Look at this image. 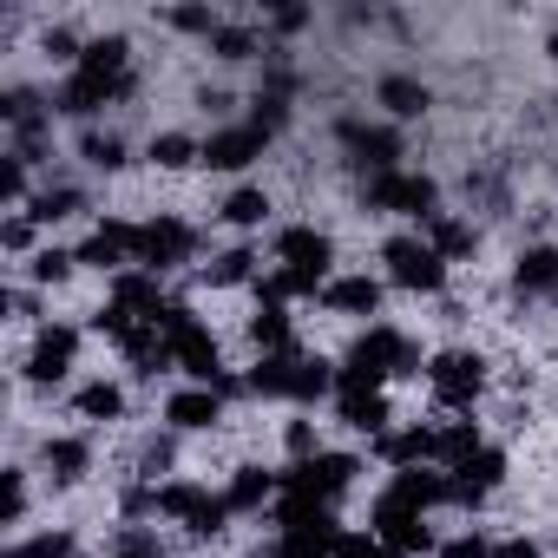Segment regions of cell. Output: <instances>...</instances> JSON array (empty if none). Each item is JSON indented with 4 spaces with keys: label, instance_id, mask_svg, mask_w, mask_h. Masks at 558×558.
I'll list each match as a JSON object with an SVG mask.
<instances>
[{
    "label": "cell",
    "instance_id": "1",
    "mask_svg": "<svg viewBox=\"0 0 558 558\" xmlns=\"http://www.w3.org/2000/svg\"><path fill=\"white\" fill-rule=\"evenodd\" d=\"M158 329H165V342H171V355H178V368L197 381V388H210L217 375H223V362H217V336L191 316V303H165V316H158Z\"/></svg>",
    "mask_w": 558,
    "mask_h": 558
},
{
    "label": "cell",
    "instance_id": "2",
    "mask_svg": "<svg viewBox=\"0 0 558 558\" xmlns=\"http://www.w3.org/2000/svg\"><path fill=\"white\" fill-rule=\"evenodd\" d=\"M355 473H362V460H355V453H316V460H303V466H290V473H283V499L329 506V499H342V493L355 486Z\"/></svg>",
    "mask_w": 558,
    "mask_h": 558
},
{
    "label": "cell",
    "instance_id": "3",
    "mask_svg": "<svg viewBox=\"0 0 558 558\" xmlns=\"http://www.w3.org/2000/svg\"><path fill=\"white\" fill-rule=\"evenodd\" d=\"M381 263H388V276L401 290H414V296H434L440 283H447V256L427 243V236H395L388 250H381Z\"/></svg>",
    "mask_w": 558,
    "mask_h": 558
},
{
    "label": "cell",
    "instance_id": "4",
    "mask_svg": "<svg viewBox=\"0 0 558 558\" xmlns=\"http://www.w3.org/2000/svg\"><path fill=\"white\" fill-rule=\"evenodd\" d=\"M368 210H401V217H440L434 204H440V184L427 178V171H381V178H368Z\"/></svg>",
    "mask_w": 558,
    "mask_h": 558
},
{
    "label": "cell",
    "instance_id": "5",
    "mask_svg": "<svg viewBox=\"0 0 558 558\" xmlns=\"http://www.w3.org/2000/svg\"><path fill=\"white\" fill-rule=\"evenodd\" d=\"M191 256H197V230H191V223H178V217L138 223V263H145L151 276H165V269H178V263H191Z\"/></svg>",
    "mask_w": 558,
    "mask_h": 558
},
{
    "label": "cell",
    "instance_id": "6",
    "mask_svg": "<svg viewBox=\"0 0 558 558\" xmlns=\"http://www.w3.org/2000/svg\"><path fill=\"white\" fill-rule=\"evenodd\" d=\"M349 362L368 368L375 381H388V375H421V349H414L401 329H368V336L349 349Z\"/></svg>",
    "mask_w": 558,
    "mask_h": 558
},
{
    "label": "cell",
    "instance_id": "7",
    "mask_svg": "<svg viewBox=\"0 0 558 558\" xmlns=\"http://www.w3.org/2000/svg\"><path fill=\"white\" fill-rule=\"evenodd\" d=\"M427 388H434L447 408H473V395L486 388V362H480V355H466V349H453V355H434V368H427Z\"/></svg>",
    "mask_w": 558,
    "mask_h": 558
},
{
    "label": "cell",
    "instance_id": "8",
    "mask_svg": "<svg viewBox=\"0 0 558 558\" xmlns=\"http://www.w3.org/2000/svg\"><path fill=\"white\" fill-rule=\"evenodd\" d=\"M375 538L388 545V558H421L434 551V532H427V512H401V506H375Z\"/></svg>",
    "mask_w": 558,
    "mask_h": 558
},
{
    "label": "cell",
    "instance_id": "9",
    "mask_svg": "<svg viewBox=\"0 0 558 558\" xmlns=\"http://www.w3.org/2000/svg\"><path fill=\"white\" fill-rule=\"evenodd\" d=\"M276 256H283V269H296V276H310V283H323V276H329V263H336V243H329L323 230L296 223V230H283V236H276ZM323 290H329V283H323Z\"/></svg>",
    "mask_w": 558,
    "mask_h": 558
},
{
    "label": "cell",
    "instance_id": "10",
    "mask_svg": "<svg viewBox=\"0 0 558 558\" xmlns=\"http://www.w3.org/2000/svg\"><path fill=\"white\" fill-rule=\"evenodd\" d=\"M80 263H93V269H119V276H125V263H138V223H119V217H106V223L86 236Z\"/></svg>",
    "mask_w": 558,
    "mask_h": 558
},
{
    "label": "cell",
    "instance_id": "11",
    "mask_svg": "<svg viewBox=\"0 0 558 558\" xmlns=\"http://www.w3.org/2000/svg\"><path fill=\"white\" fill-rule=\"evenodd\" d=\"M499 480H506V453H499V447H480V453H466V460L453 466L447 486H453V506H480Z\"/></svg>",
    "mask_w": 558,
    "mask_h": 558
},
{
    "label": "cell",
    "instance_id": "12",
    "mask_svg": "<svg viewBox=\"0 0 558 558\" xmlns=\"http://www.w3.org/2000/svg\"><path fill=\"white\" fill-rule=\"evenodd\" d=\"M263 145H269V138H263L256 125H223V132L204 138V165H210V171H243V165L263 158Z\"/></svg>",
    "mask_w": 558,
    "mask_h": 558
},
{
    "label": "cell",
    "instance_id": "13",
    "mask_svg": "<svg viewBox=\"0 0 558 558\" xmlns=\"http://www.w3.org/2000/svg\"><path fill=\"white\" fill-rule=\"evenodd\" d=\"M73 355H80V329H40V342H34V355H27V381H40V388H53L66 368H73Z\"/></svg>",
    "mask_w": 558,
    "mask_h": 558
},
{
    "label": "cell",
    "instance_id": "14",
    "mask_svg": "<svg viewBox=\"0 0 558 558\" xmlns=\"http://www.w3.org/2000/svg\"><path fill=\"white\" fill-rule=\"evenodd\" d=\"M388 506H401V512H427V506H440V499H453V486L440 480V473H427V466H401L395 480H388V493H381Z\"/></svg>",
    "mask_w": 558,
    "mask_h": 558
},
{
    "label": "cell",
    "instance_id": "15",
    "mask_svg": "<svg viewBox=\"0 0 558 558\" xmlns=\"http://www.w3.org/2000/svg\"><path fill=\"white\" fill-rule=\"evenodd\" d=\"M342 145L355 151V165H368L375 178L381 171H395V158H401V138L395 132H381V125H362V119H342Z\"/></svg>",
    "mask_w": 558,
    "mask_h": 558
},
{
    "label": "cell",
    "instance_id": "16",
    "mask_svg": "<svg viewBox=\"0 0 558 558\" xmlns=\"http://www.w3.org/2000/svg\"><path fill=\"white\" fill-rule=\"evenodd\" d=\"M112 310H125L132 323H158L165 303H158V276L151 269H125L119 283H112Z\"/></svg>",
    "mask_w": 558,
    "mask_h": 558
},
{
    "label": "cell",
    "instance_id": "17",
    "mask_svg": "<svg viewBox=\"0 0 558 558\" xmlns=\"http://www.w3.org/2000/svg\"><path fill=\"white\" fill-rule=\"evenodd\" d=\"M165 421H171V427H184V434L217 427V421H223V395H217V388H184V395H171V401H165Z\"/></svg>",
    "mask_w": 558,
    "mask_h": 558
},
{
    "label": "cell",
    "instance_id": "18",
    "mask_svg": "<svg viewBox=\"0 0 558 558\" xmlns=\"http://www.w3.org/2000/svg\"><path fill=\"white\" fill-rule=\"evenodd\" d=\"M125 34H106V40H86V53H80V73L86 80H106V86H125Z\"/></svg>",
    "mask_w": 558,
    "mask_h": 558
},
{
    "label": "cell",
    "instance_id": "19",
    "mask_svg": "<svg viewBox=\"0 0 558 558\" xmlns=\"http://www.w3.org/2000/svg\"><path fill=\"white\" fill-rule=\"evenodd\" d=\"M336 401H342V421H349L355 434H368V440L388 434V401H381V388H349V395H336Z\"/></svg>",
    "mask_w": 558,
    "mask_h": 558
},
{
    "label": "cell",
    "instance_id": "20",
    "mask_svg": "<svg viewBox=\"0 0 558 558\" xmlns=\"http://www.w3.org/2000/svg\"><path fill=\"white\" fill-rule=\"evenodd\" d=\"M375 453L401 473V466H427L434 460V427H401V434H381Z\"/></svg>",
    "mask_w": 558,
    "mask_h": 558
},
{
    "label": "cell",
    "instance_id": "21",
    "mask_svg": "<svg viewBox=\"0 0 558 558\" xmlns=\"http://www.w3.org/2000/svg\"><path fill=\"white\" fill-rule=\"evenodd\" d=\"M323 303H329L336 316H375V310H381V283H375V276H342V283L323 290Z\"/></svg>",
    "mask_w": 558,
    "mask_h": 558
},
{
    "label": "cell",
    "instance_id": "22",
    "mask_svg": "<svg viewBox=\"0 0 558 558\" xmlns=\"http://www.w3.org/2000/svg\"><path fill=\"white\" fill-rule=\"evenodd\" d=\"M512 283H519V290H551V296H558V243H532V250H519Z\"/></svg>",
    "mask_w": 558,
    "mask_h": 558
},
{
    "label": "cell",
    "instance_id": "23",
    "mask_svg": "<svg viewBox=\"0 0 558 558\" xmlns=\"http://www.w3.org/2000/svg\"><path fill=\"white\" fill-rule=\"evenodd\" d=\"M375 99H381V106H388L395 119H421V112L434 106V93H427L421 80H408V73H388V80L375 86Z\"/></svg>",
    "mask_w": 558,
    "mask_h": 558
},
{
    "label": "cell",
    "instance_id": "24",
    "mask_svg": "<svg viewBox=\"0 0 558 558\" xmlns=\"http://www.w3.org/2000/svg\"><path fill=\"white\" fill-rule=\"evenodd\" d=\"M125 86H106V80H86V73H73L66 80V93H60V112H73V119H93L99 106H112Z\"/></svg>",
    "mask_w": 558,
    "mask_h": 558
},
{
    "label": "cell",
    "instance_id": "25",
    "mask_svg": "<svg viewBox=\"0 0 558 558\" xmlns=\"http://www.w3.org/2000/svg\"><path fill=\"white\" fill-rule=\"evenodd\" d=\"M276 486H283V480H276V473H263V466H236V480H230V512H263V499L276 493Z\"/></svg>",
    "mask_w": 558,
    "mask_h": 558
},
{
    "label": "cell",
    "instance_id": "26",
    "mask_svg": "<svg viewBox=\"0 0 558 558\" xmlns=\"http://www.w3.org/2000/svg\"><path fill=\"white\" fill-rule=\"evenodd\" d=\"M47 473H53V486H73V480H86V466H93V447L86 440H47Z\"/></svg>",
    "mask_w": 558,
    "mask_h": 558
},
{
    "label": "cell",
    "instance_id": "27",
    "mask_svg": "<svg viewBox=\"0 0 558 558\" xmlns=\"http://www.w3.org/2000/svg\"><path fill=\"white\" fill-rule=\"evenodd\" d=\"M486 440H480V421H447V427H434V460H447V466H460L466 453H480Z\"/></svg>",
    "mask_w": 558,
    "mask_h": 558
},
{
    "label": "cell",
    "instance_id": "28",
    "mask_svg": "<svg viewBox=\"0 0 558 558\" xmlns=\"http://www.w3.org/2000/svg\"><path fill=\"white\" fill-rule=\"evenodd\" d=\"M250 342L263 349V355H296V342H290V316L283 310H256V323H250Z\"/></svg>",
    "mask_w": 558,
    "mask_h": 558
},
{
    "label": "cell",
    "instance_id": "29",
    "mask_svg": "<svg viewBox=\"0 0 558 558\" xmlns=\"http://www.w3.org/2000/svg\"><path fill=\"white\" fill-rule=\"evenodd\" d=\"M336 388V368L323 355H296V381H290V401H323Z\"/></svg>",
    "mask_w": 558,
    "mask_h": 558
},
{
    "label": "cell",
    "instance_id": "30",
    "mask_svg": "<svg viewBox=\"0 0 558 558\" xmlns=\"http://www.w3.org/2000/svg\"><path fill=\"white\" fill-rule=\"evenodd\" d=\"M290 381H296V355H263L256 375H250V395H283L290 401Z\"/></svg>",
    "mask_w": 558,
    "mask_h": 558
},
{
    "label": "cell",
    "instance_id": "31",
    "mask_svg": "<svg viewBox=\"0 0 558 558\" xmlns=\"http://www.w3.org/2000/svg\"><path fill=\"white\" fill-rule=\"evenodd\" d=\"M151 165H165V171L204 165V145H197V138H184V132H158V138H151Z\"/></svg>",
    "mask_w": 558,
    "mask_h": 558
},
{
    "label": "cell",
    "instance_id": "32",
    "mask_svg": "<svg viewBox=\"0 0 558 558\" xmlns=\"http://www.w3.org/2000/svg\"><path fill=\"white\" fill-rule=\"evenodd\" d=\"M427 243H434L440 256H466L480 236H473V223H460V217H427Z\"/></svg>",
    "mask_w": 558,
    "mask_h": 558
},
{
    "label": "cell",
    "instance_id": "33",
    "mask_svg": "<svg viewBox=\"0 0 558 558\" xmlns=\"http://www.w3.org/2000/svg\"><path fill=\"white\" fill-rule=\"evenodd\" d=\"M204 499H210V493H204V486H191V480L158 486V512H165V519H184V525H191V512H197Z\"/></svg>",
    "mask_w": 558,
    "mask_h": 558
},
{
    "label": "cell",
    "instance_id": "34",
    "mask_svg": "<svg viewBox=\"0 0 558 558\" xmlns=\"http://www.w3.org/2000/svg\"><path fill=\"white\" fill-rule=\"evenodd\" d=\"M80 414L86 421H119L125 414V395L112 381H93V388H80Z\"/></svg>",
    "mask_w": 558,
    "mask_h": 558
},
{
    "label": "cell",
    "instance_id": "35",
    "mask_svg": "<svg viewBox=\"0 0 558 558\" xmlns=\"http://www.w3.org/2000/svg\"><path fill=\"white\" fill-rule=\"evenodd\" d=\"M204 276H210L217 290H230V283H250V276H256V256H250V250H223V256H217Z\"/></svg>",
    "mask_w": 558,
    "mask_h": 558
},
{
    "label": "cell",
    "instance_id": "36",
    "mask_svg": "<svg viewBox=\"0 0 558 558\" xmlns=\"http://www.w3.org/2000/svg\"><path fill=\"white\" fill-rule=\"evenodd\" d=\"M269 217V197L263 191H230V204H223V223H236V230H256Z\"/></svg>",
    "mask_w": 558,
    "mask_h": 558
},
{
    "label": "cell",
    "instance_id": "37",
    "mask_svg": "<svg viewBox=\"0 0 558 558\" xmlns=\"http://www.w3.org/2000/svg\"><path fill=\"white\" fill-rule=\"evenodd\" d=\"M73 210H86V197H80L73 184H60V191H40V197H34V217H40V223H60V217H73Z\"/></svg>",
    "mask_w": 558,
    "mask_h": 558
},
{
    "label": "cell",
    "instance_id": "38",
    "mask_svg": "<svg viewBox=\"0 0 558 558\" xmlns=\"http://www.w3.org/2000/svg\"><path fill=\"white\" fill-rule=\"evenodd\" d=\"M8 558H73V532H40V538L14 545Z\"/></svg>",
    "mask_w": 558,
    "mask_h": 558
},
{
    "label": "cell",
    "instance_id": "39",
    "mask_svg": "<svg viewBox=\"0 0 558 558\" xmlns=\"http://www.w3.org/2000/svg\"><path fill=\"white\" fill-rule=\"evenodd\" d=\"M86 165H99V171H112V165H125V145L112 138V132H86Z\"/></svg>",
    "mask_w": 558,
    "mask_h": 558
},
{
    "label": "cell",
    "instance_id": "40",
    "mask_svg": "<svg viewBox=\"0 0 558 558\" xmlns=\"http://www.w3.org/2000/svg\"><path fill=\"white\" fill-rule=\"evenodd\" d=\"M210 47H217V60H250V53H256V34H243V27H217Z\"/></svg>",
    "mask_w": 558,
    "mask_h": 558
},
{
    "label": "cell",
    "instance_id": "41",
    "mask_svg": "<svg viewBox=\"0 0 558 558\" xmlns=\"http://www.w3.org/2000/svg\"><path fill=\"white\" fill-rule=\"evenodd\" d=\"M223 519H230V499H204V506L191 512V538H217Z\"/></svg>",
    "mask_w": 558,
    "mask_h": 558
},
{
    "label": "cell",
    "instance_id": "42",
    "mask_svg": "<svg viewBox=\"0 0 558 558\" xmlns=\"http://www.w3.org/2000/svg\"><path fill=\"white\" fill-rule=\"evenodd\" d=\"M73 263L80 256H66V250H40L27 269H34V283H60V276H73Z\"/></svg>",
    "mask_w": 558,
    "mask_h": 558
},
{
    "label": "cell",
    "instance_id": "43",
    "mask_svg": "<svg viewBox=\"0 0 558 558\" xmlns=\"http://www.w3.org/2000/svg\"><path fill=\"white\" fill-rule=\"evenodd\" d=\"M0 197H8V204H21L27 197V158H0Z\"/></svg>",
    "mask_w": 558,
    "mask_h": 558
},
{
    "label": "cell",
    "instance_id": "44",
    "mask_svg": "<svg viewBox=\"0 0 558 558\" xmlns=\"http://www.w3.org/2000/svg\"><path fill=\"white\" fill-rule=\"evenodd\" d=\"M171 27H184V34H217V14H210V8H171Z\"/></svg>",
    "mask_w": 558,
    "mask_h": 558
},
{
    "label": "cell",
    "instance_id": "45",
    "mask_svg": "<svg viewBox=\"0 0 558 558\" xmlns=\"http://www.w3.org/2000/svg\"><path fill=\"white\" fill-rule=\"evenodd\" d=\"M283 440H290V453H296V466L323 453V447H316V427H310V421H290V434H283Z\"/></svg>",
    "mask_w": 558,
    "mask_h": 558
},
{
    "label": "cell",
    "instance_id": "46",
    "mask_svg": "<svg viewBox=\"0 0 558 558\" xmlns=\"http://www.w3.org/2000/svg\"><path fill=\"white\" fill-rule=\"evenodd\" d=\"M21 512H27V480L8 473V506H0V525H21Z\"/></svg>",
    "mask_w": 558,
    "mask_h": 558
},
{
    "label": "cell",
    "instance_id": "47",
    "mask_svg": "<svg viewBox=\"0 0 558 558\" xmlns=\"http://www.w3.org/2000/svg\"><path fill=\"white\" fill-rule=\"evenodd\" d=\"M112 558H165V551H158V538H151V532H125Z\"/></svg>",
    "mask_w": 558,
    "mask_h": 558
},
{
    "label": "cell",
    "instance_id": "48",
    "mask_svg": "<svg viewBox=\"0 0 558 558\" xmlns=\"http://www.w3.org/2000/svg\"><path fill=\"white\" fill-rule=\"evenodd\" d=\"M165 466H171V440H151V447L138 453V473H145V480H158Z\"/></svg>",
    "mask_w": 558,
    "mask_h": 558
},
{
    "label": "cell",
    "instance_id": "49",
    "mask_svg": "<svg viewBox=\"0 0 558 558\" xmlns=\"http://www.w3.org/2000/svg\"><path fill=\"white\" fill-rule=\"evenodd\" d=\"M336 558H388V545H381V538H362V532H349Z\"/></svg>",
    "mask_w": 558,
    "mask_h": 558
},
{
    "label": "cell",
    "instance_id": "50",
    "mask_svg": "<svg viewBox=\"0 0 558 558\" xmlns=\"http://www.w3.org/2000/svg\"><path fill=\"white\" fill-rule=\"evenodd\" d=\"M440 558H493V545H486L480 532H466V538H453V545H447Z\"/></svg>",
    "mask_w": 558,
    "mask_h": 558
},
{
    "label": "cell",
    "instance_id": "51",
    "mask_svg": "<svg viewBox=\"0 0 558 558\" xmlns=\"http://www.w3.org/2000/svg\"><path fill=\"white\" fill-rule=\"evenodd\" d=\"M47 53H53V60H80L86 47H80V40H73L66 27H53V34H47Z\"/></svg>",
    "mask_w": 558,
    "mask_h": 558
},
{
    "label": "cell",
    "instance_id": "52",
    "mask_svg": "<svg viewBox=\"0 0 558 558\" xmlns=\"http://www.w3.org/2000/svg\"><path fill=\"white\" fill-rule=\"evenodd\" d=\"M0 243H8V250H27V243H34V230H27V217H14L8 230H0Z\"/></svg>",
    "mask_w": 558,
    "mask_h": 558
},
{
    "label": "cell",
    "instance_id": "53",
    "mask_svg": "<svg viewBox=\"0 0 558 558\" xmlns=\"http://www.w3.org/2000/svg\"><path fill=\"white\" fill-rule=\"evenodd\" d=\"M493 558H538V545L532 538H506V545H493Z\"/></svg>",
    "mask_w": 558,
    "mask_h": 558
}]
</instances>
